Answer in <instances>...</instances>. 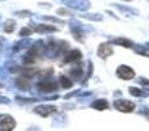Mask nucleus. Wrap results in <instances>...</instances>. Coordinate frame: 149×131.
<instances>
[{
    "instance_id": "nucleus-17",
    "label": "nucleus",
    "mask_w": 149,
    "mask_h": 131,
    "mask_svg": "<svg viewBox=\"0 0 149 131\" xmlns=\"http://www.w3.org/2000/svg\"><path fill=\"white\" fill-rule=\"evenodd\" d=\"M82 67H73V68H71L70 71V76L72 77L74 80H80L82 76Z\"/></svg>"
},
{
    "instance_id": "nucleus-26",
    "label": "nucleus",
    "mask_w": 149,
    "mask_h": 131,
    "mask_svg": "<svg viewBox=\"0 0 149 131\" xmlns=\"http://www.w3.org/2000/svg\"><path fill=\"white\" fill-rule=\"evenodd\" d=\"M9 102L10 101L8 97H1V96H0V104H9Z\"/></svg>"
},
{
    "instance_id": "nucleus-12",
    "label": "nucleus",
    "mask_w": 149,
    "mask_h": 131,
    "mask_svg": "<svg viewBox=\"0 0 149 131\" xmlns=\"http://www.w3.org/2000/svg\"><path fill=\"white\" fill-rule=\"evenodd\" d=\"M111 43H115V45H119V46H123V47H127V49H131L134 47V42L128 38H123V37H118V38L113 39Z\"/></svg>"
},
{
    "instance_id": "nucleus-10",
    "label": "nucleus",
    "mask_w": 149,
    "mask_h": 131,
    "mask_svg": "<svg viewBox=\"0 0 149 131\" xmlns=\"http://www.w3.org/2000/svg\"><path fill=\"white\" fill-rule=\"evenodd\" d=\"M82 58V54L80 50L73 49L71 51H68L67 54L64 55V63H72V62H77Z\"/></svg>"
},
{
    "instance_id": "nucleus-29",
    "label": "nucleus",
    "mask_w": 149,
    "mask_h": 131,
    "mask_svg": "<svg viewBox=\"0 0 149 131\" xmlns=\"http://www.w3.org/2000/svg\"><path fill=\"white\" fill-rule=\"evenodd\" d=\"M124 1H131V0H124Z\"/></svg>"
},
{
    "instance_id": "nucleus-5",
    "label": "nucleus",
    "mask_w": 149,
    "mask_h": 131,
    "mask_svg": "<svg viewBox=\"0 0 149 131\" xmlns=\"http://www.w3.org/2000/svg\"><path fill=\"white\" fill-rule=\"evenodd\" d=\"M116 76L123 80H131L135 77V71L128 66H119L116 69Z\"/></svg>"
},
{
    "instance_id": "nucleus-23",
    "label": "nucleus",
    "mask_w": 149,
    "mask_h": 131,
    "mask_svg": "<svg viewBox=\"0 0 149 131\" xmlns=\"http://www.w3.org/2000/svg\"><path fill=\"white\" fill-rule=\"evenodd\" d=\"M118 9H120L122 12H130V13H137V11H135V9H131V8H127V7H122V5H119V4H114Z\"/></svg>"
},
{
    "instance_id": "nucleus-7",
    "label": "nucleus",
    "mask_w": 149,
    "mask_h": 131,
    "mask_svg": "<svg viewBox=\"0 0 149 131\" xmlns=\"http://www.w3.org/2000/svg\"><path fill=\"white\" fill-rule=\"evenodd\" d=\"M70 25H71L70 28H71V32H72L73 37L77 39V41L81 42L82 41V37H84V28H82L84 25H81L80 22H77V21H74V20L71 21Z\"/></svg>"
},
{
    "instance_id": "nucleus-21",
    "label": "nucleus",
    "mask_w": 149,
    "mask_h": 131,
    "mask_svg": "<svg viewBox=\"0 0 149 131\" xmlns=\"http://www.w3.org/2000/svg\"><path fill=\"white\" fill-rule=\"evenodd\" d=\"M16 101L20 104H30V102H37V101H42L39 98H21V97H17Z\"/></svg>"
},
{
    "instance_id": "nucleus-16",
    "label": "nucleus",
    "mask_w": 149,
    "mask_h": 131,
    "mask_svg": "<svg viewBox=\"0 0 149 131\" xmlns=\"http://www.w3.org/2000/svg\"><path fill=\"white\" fill-rule=\"evenodd\" d=\"M15 29H16V21H13V20L4 21V24H3V30H4L5 33H12V32H15Z\"/></svg>"
},
{
    "instance_id": "nucleus-4",
    "label": "nucleus",
    "mask_w": 149,
    "mask_h": 131,
    "mask_svg": "<svg viewBox=\"0 0 149 131\" xmlns=\"http://www.w3.org/2000/svg\"><path fill=\"white\" fill-rule=\"evenodd\" d=\"M114 108L119 111H124V113H131L135 109V104L126 98H120V100L114 101Z\"/></svg>"
},
{
    "instance_id": "nucleus-28",
    "label": "nucleus",
    "mask_w": 149,
    "mask_h": 131,
    "mask_svg": "<svg viewBox=\"0 0 149 131\" xmlns=\"http://www.w3.org/2000/svg\"><path fill=\"white\" fill-rule=\"evenodd\" d=\"M0 49H1V38H0Z\"/></svg>"
},
{
    "instance_id": "nucleus-20",
    "label": "nucleus",
    "mask_w": 149,
    "mask_h": 131,
    "mask_svg": "<svg viewBox=\"0 0 149 131\" xmlns=\"http://www.w3.org/2000/svg\"><path fill=\"white\" fill-rule=\"evenodd\" d=\"M31 34H33V29L31 28H28V26H25V28H22L20 30V37H22V38H28V37H30Z\"/></svg>"
},
{
    "instance_id": "nucleus-9",
    "label": "nucleus",
    "mask_w": 149,
    "mask_h": 131,
    "mask_svg": "<svg viewBox=\"0 0 149 131\" xmlns=\"http://www.w3.org/2000/svg\"><path fill=\"white\" fill-rule=\"evenodd\" d=\"M113 53H114V50H113V47H111V45L109 43V42L100 45V47H98V50H97L98 57L103 58V59H105V58H107V57H110Z\"/></svg>"
},
{
    "instance_id": "nucleus-18",
    "label": "nucleus",
    "mask_w": 149,
    "mask_h": 131,
    "mask_svg": "<svg viewBox=\"0 0 149 131\" xmlns=\"http://www.w3.org/2000/svg\"><path fill=\"white\" fill-rule=\"evenodd\" d=\"M130 93H131L132 96H135V97H145V96L149 95L144 89H139V88H135V87L130 88Z\"/></svg>"
},
{
    "instance_id": "nucleus-2",
    "label": "nucleus",
    "mask_w": 149,
    "mask_h": 131,
    "mask_svg": "<svg viewBox=\"0 0 149 131\" xmlns=\"http://www.w3.org/2000/svg\"><path fill=\"white\" fill-rule=\"evenodd\" d=\"M62 3L68 8H72L76 11H88L90 8V1L89 0H62Z\"/></svg>"
},
{
    "instance_id": "nucleus-31",
    "label": "nucleus",
    "mask_w": 149,
    "mask_h": 131,
    "mask_svg": "<svg viewBox=\"0 0 149 131\" xmlns=\"http://www.w3.org/2000/svg\"><path fill=\"white\" fill-rule=\"evenodd\" d=\"M148 46H149V43H148Z\"/></svg>"
},
{
    "instance_id": "nucleus-11",
    "label": "nucleus",
    "mask_w": 149,
    "mask_h": 131,
    "mask_svg": "<svg viewBox=\"0 0 149 131\" xmlns=\"http://www.w3.org/2000/svg\"><path fill=\"white\" fill-rule=\"evenodd\" d=\"M15 84H16V87H17L18 89L29 90V88H30V79H28V77H25V76H20V77L16 79Z\"/></svg>"
},
{
    "instance_id": "nucleus-25",
    "label": "nucleus",
    "mask_w": 149,
    "mask_h": 131,
    "mask_svg": "<svg viewBox=\"0 0 149 131\" xmlns=\"http://www.w3.org/2000/svg\"><path fill=\"white\" fill-rule=\"evenodd\" d=\"M15 15L20 16V17H29V16H31V12H29V11H17Z\"/></svg>"
},
{
    "instance_id": "nucleus-24",
    "label": "nucleus",
    "mask_w": 149,
    "mask_h": 131,
    "mask_svg": "<svg viewBox=\"0 0 149 131\" xmlns=\"http://www.w3.org/2000/svg\"><path fill=\"white\" fill-rule=\"evenodd\" d=\"M43 20H47V21H52V22H58V24H64V21L60 20V18H55V17H50V16H42Z\"/></svg>"
},
{
    "instance_id": "nucleus-3",
    "label": "nucleus",
    "mask_w": 149,
    "mask_h": 131,
    "mask_svg": "<svg viewBox=\"0 0 149 131\" xmlns=\"http://www.w3.org/2000/svg\"><path fill=\"white\" fill-rule=\"evenodd\" d=\"M16 127V121L9 114H0V131H12Z\"/></svg>"
},
{
    "instance_id": "nucleus-30",
    "label": "nucleus",
    "mask_w": 149,
    "mask_h": 131,
    "mask_svg": "<svg viewBox=\"0 0 149 131\" xmlns=\"http://www.w3.org/2000/svg\"><path fill=\"white\" fill-rule=\"evenodd\" d=\"M1 87H3V84H0V88H1Z\"/></svg>"
},
{
    "instance_id": "nucleus-6",
    "label": "nucleus",
    "mask_w": 149,
    "mask_h": 131,
    "mask_svg": "<svg viewBox=\"0 0 149 131\" xmlns=\"http://www.w3.org/2000/svg\"><path fill=\"white\" fill-rule=\"evenodd\" d=\"M56 106L54 105H38L34 108V113H37L41 117H49L51 114L56 113Z\"/></svg>"
},
{
    "instance_id": "nucleus-19",
    "label": "nucleus",
    "mask_w": 149,
    "mask_h": 131,
    "mask_svg": "<svg viewBox=\"0 0 149 131\" xmlns=\"http://www.w3.org/2000/svg\"><path fill=\"white\" fill-rule=\"evenodd\" d=\"M134 49H135V51L137 53V54H140V55H144V57H149V51L145 47H143V46H139V45H134Z\"/></svg>"
},
{
    "instance_id": "nucleus-14",
    "label": "nucleus",
    "mask_w": 149,
    "mask_h": 131,
    "mask_svg": "<svg viewBox=\"0 0 149 131\" xmlns=\"http://www.w3.org/2000/svg\"><path fill=\"white\" fill-rule=\"evenodd\" d=\"M59 85L63 88V89H70V88H72L73 81L67 76H60L59 77Z\"/></svg>"
},
{
    "instance_id": "nucleus-15",
    "label": "nucleus",
    "mask_w": 149,
    "mask_h": 131,
    "mask_svg": "<svg viewBox=\"0 0 149 131\" xmlns=\"http://www.w3.org/2000/svg\"><path fill=\"white\" fill-rule=\"evenodd\" d=\"M31 43H33V42H31V39H29V38L22 39L21 42H18V43L15 45L13 50H15V51H20V50H22V49H28V47L30 46Z\"/></svg>"
},
{
    "instance_id": "nucleus-1",
    "label": "nucleus",
    "mask_w": 149,
    "mask_h": 131,
    "mask_svg": "<svg viewBox=\"0 0 149 131\" xmlns=\"http://www.w3.org/2000/svg\"><path fill=\"white\" fill-rule=\"evenodd\" d=\"M58 87H59V84H58L56 81H54V80H50V79H43L36 84L37 90H38L39 93H46V95L52 93V92H56Z\"/></svg>"
},
{
    "instance_id": "nucleus-8",
    "label": "nucleus",
    "mask_w": 149,
    "mask_h": 131,
    "mask_svg": "<svg viewBox=\"0 0 149 131\" xmlns=\"http://www.w3.org/2000/svg\"><path fill=\"white\" fill-rule=\"evenodd\" d=\"M33 32L39 34H49L58 32V28L52 25H46V24H37V25H33Z\"/></svg>"
},
{
    "instance_id": "nucleus-13",
    "label": "nucleus",
    "mask_w": 149,
    "mask_h": 131,
    "mask_svg": "<svg viewBox=\"0 0 149 131\" xmlns=\"http://www.w3.org/2000/svg\"><path fill=\"white\" fill-rule=\"evenodd\" d=\"M92 108L95 109V110H105V109L109 108V102L107 100L100 98V100H95L94 102H92Z\"/></svg>"
},
{
    "instance_id": "nucleus-22",
    "label": "nucleus",
    "mask_w": 149,
    "mask_h": 131,
    "mask_svg": "<svg viewBox=\"0 0 149 131\" xmlns=\"http://www.w3.org/2000/svg\"><path fill=\"white\" fill-rule=\"evenodd\" d=\"M82 17L88 18V20H94V21H101L102 20V16L101 15H84Z\"/></svg>"
},
{
    "instance_id": "nucleus-27",
    "label": "nucleus",
    "mask_w": 149,
    "mask_h": 131,
    "mask_svg": "<svg viewBox=\"0 0 149 131\" xmlns=\"http://www.w3.org/2000/svg\"><path fill=\"white\" fill-rule=\"evenodd\" d=\"M139 83H140V84H143V85H149V80L144 79V77H141V79H139Z\"/></svg>"
}]
</instances>
